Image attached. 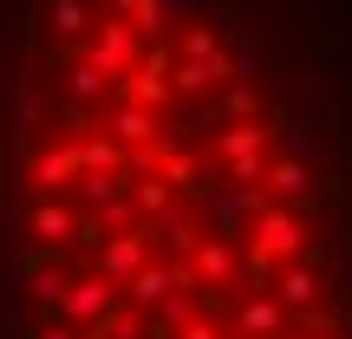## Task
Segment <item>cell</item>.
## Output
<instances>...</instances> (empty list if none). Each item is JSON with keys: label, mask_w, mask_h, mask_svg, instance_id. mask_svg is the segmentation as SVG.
Masks as SVG:
<instances>
[{"label": "cell", "mask_w": 352, "mask_h": 339, "mask_svg": "<svg viewBox=\"0 0 352 339\" xmlns=\"http://www.w3.org/2000/svg\"><path fill=\"white\" fill-rule=\"evenodd\" d=\"M131 52H138V26L104 20V26H98V46H91V59H98L104 72H124V65H131Z\"/></svg>", "instance_id": "obj_1"}, {"label": "cell", "mask_w": 352, "mask_h": 339, "mask_svg": "<svg viewBox=\"0 0 352 339\" xmlns=\"http://www.w3.org/2000/svg\"><path fill=\"white\" fill-rule=\"evenodd\" d=\"M59 307H65L72 320H98L104 307H111V281H78V287L59 294Z\"/></svg>", "instance_id": "obj_2"}, {"label": "cell", "mask_w": 352, "mask_h": 339, "mask_svg": "<svg viewBox=\"0 0 352 339\" xmlns=\"http://www.w3.org/2000/svg\"><path fill=\"white\" fill-rule=\"evenodd\" d=\"M111 138H118V144H151V138H157V118L144 111V105L124 98V105L111 111Z\"/></svg>", "instance_id": "obj_3"}, {"label": "cell", "mask_w": 352, "mask_h": 339, "mask_svg": "<svg viewBox=\"0 0 352 339\" xmlns=\"http://www.w3.org/2000/svg\"><path fill=\"white\" fill-rule=\"evenodd\" d=\"M124 98H131V105H144V111H151V105H164V98H170L164 65H151V72H124Z\"/></svg>", "instance_id": "obj_4"}, {"label": "cell", "mask_w": 352, "mask_h": 339, "mask_svg": "<svg viewBox=\"0 0 352 339\" xmlns=\"http://www.w3.org/2000/svg\"><path fill=\"white\" fill-rule=\"evenodd\" d=\"M144 267V241L138 235H111V248H104V274L111 281H131Z\"/></svg>", "instance_id": "obj_5"}, {"label": "cell", "mask_w": 352, "mask_h": 339, "mask_svg": "<svg viewBox=\"0 0 352 339\" xmlns=\"http://www.w3.org/2000/svg\"><path fill=\"white\" fill-rule=\"evenodd\" d=\"M104 78H111V72H104L98 59H78V65H72V78H65V85H72V98H98V91H104Z\"/></svg>", "instance_id": "obj_6"}, {"label": "cell", "mask_w": 352, "mask_h": 339, "mask_svg": "<svg viewBox=\"0 0 352 339\" xmlns=\"http://www.w3.org/2000/svg\"><path fill=\"white\" fill-rule=\"evenodd\" d=\"M52 33H65V39L85 33V0H52Z\"/></svg>", "instance_id": "obj_7"}, {"label": "cell", "mask_w": 352, "mask_h": 339, "mask_svg": "<svg viewBox=\"0 0 352 339\" xmlns=\"http://www.w3.org/2000/svg\"><path fill=\"white\" fill-rule=\"evenodd\" d=\"M33 228H39V235H46V241H59L65 228H78V222H72V209H59V202H46V209L33 215Z\"/></svg>", "instance_id": "obj_8"}, {"label": "cell", "mask_w": 352, "mask_h": 339, "mask_svg": "<svg viewBox=\"0 0 352 339\" xmlns=\"http://www.w3.org/2000/svg\"><path fill=\"white\" fill-rule=\"evenodd\" d=\"M72 170H78V144H72V151H52L46 164H39V183H52V189H59Z\"/></svg>", "instance_id": "obj_9"}, {"label": "cell", "mask_w": 352, "mask_h": 339, "mask_svg": "<svg viewBox=\"0 0 352 339\" xmlns=\"http://www.w3.org/2000/svg\"><path fill=\"white\" fill-rule=\"evenodd\" d=\"M131 196H138V209H151V215L170 209V183L164 176H157V183H131Z\"/></svg>", "instance_id": "obj_10"}, {"label": "cell", "mask_w": 352, "mask_h": 339, "mask_svg": "<svg viewBox=\"0 0 352 339\" xmlns=\"http://www.w3.org/2000/svg\"><path fill=\"white\" fill-rule=\"evenodd\" d=\"M222 52V39L209 33V26H189V39H183V59H215Z\"/></svg>", "instance_id": "obj_11"}, {"label": "cell", "mask_w": 352, "mask_h": 339, "mask_svg": "<svg viewBox=\"0 0 352 339\" xmlns=\"http://www.w3.org/2000/svg\"><path fill=\"white\" fill-rule=\"evenodd\" d=\"M33 294H39V300H59L65 281H59V274H33Z\"/></svg>", "instance_id": "obj_12"}, {"label": "cell", "mask_w": 352, "mask_h": 339, "mask_svg": "<svg viewBox=\"0 0 352 339\" xmlns=\"http://www.w3.org/2000/svg\"><path fill=\"white\" fill-rule=\"evenodd\" d=\"M183 339H215V327H209V320H189V327H183Z\"/></svg>", "instance_id": "obj_13"}, {"label": "cell", "mask_w": 352, "mask_h": 339, "mask_svg": "<svg viewBox=\"0 0 352 339\" xmlns=\"http://www.w3.org/2000/svg\"><path fill=\"white\" fill-rule=\"evenodd\" d=\"M39 339H72V333H65V327H46V333H39Z\"/></svg>", "instance_id": "obj_14"}, {"label": "cell", "mask_w": 352, "mask_h": 339, "mask_svg": "<svg viewBox=\"0 0 352 339\" xmlns=\"http://www.w3.org/2000/svg\"><path fill=\"white\" fill-rule=\"evenodd\" d=\"M111 7H118V13H138V0H111Z\"/></svg>", "instance_id": "obj_15"}]
</instances>
